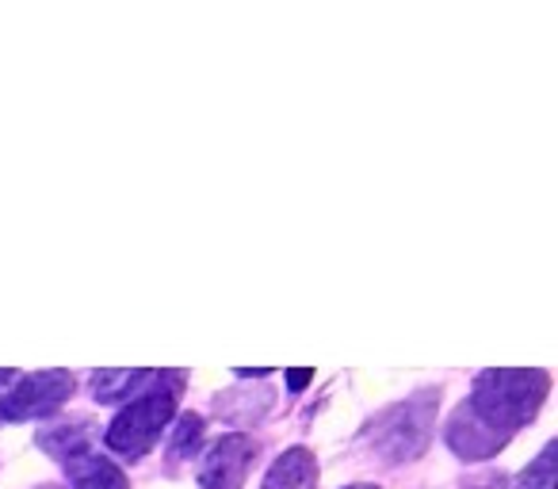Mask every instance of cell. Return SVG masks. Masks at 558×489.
I'll list each match as a JSON object with an SVG mask.
<instances>
[{"label": "cell", "mask_w": 558, "mask_h": 489, "mask_svg": "<svg viewBox=\"0 0 558 489\" xmlns=\"http://www.w3.org/2000/svg\"><path fill=\"white\" fill-rule=\"evenodd\" d=\"M349 489H379V486H349Z\"/></svg>", "instance_id": "obj_13"}, {"label": "cell", "mask_w": 558, "mask_h": 489, "mask_svg": "<svg viewBox=\"0 0 558 489\" xmlns=\"http://www.w3.org/2000/svg\"><path fill=\"white\" fill-rule=\"evenodd\" d=\"M311 379H314V367H306V371H291V375H288V387H291V390H303Z\"/></svg>", "instance_id": "obj_12"}, {"label": "cell", "mask_w": 558, "mask_h": 489, "mask_svg": "<svg viewBox=\"0 0 558 489\" xmlns=\"http://www.w3.org/2000/svg\"><path fill=\"white\" fill-rule=\"evenodd\" d=\"M157 379V371H138V367H108V371H96L93 375V394L96 402H123V398H138L149 382Z\"/></svg>", "instance_id": "obj_8"}, {"label": "cell", "mask_w": 558, "mask_h": 489, "mask_svg": "<svg viewBox=\"0 0 558 489\" xmlns=\"http://www.w3.org/2000/svg\"><path fill=\"white\" fill-rule=\"evenodd\" d=\"M433 409H436V394H417L410 402L387 409L375 420V448L387 451L390 459H413L425 451L428 443V428H433Z\"/></svg>", "instance_id": "obj_3"}, {"label": "cell", "mask_w": 558, "mask_h": 489, "mask_svg": "<svg viewBox=\"0 0 558 489\" xmlns=\"http://www.w3.org/2000/svg\"><path fill=\"white\" fill-rule=\"evenodd\" d=\"M550 390L539 367H489L474 382V394L459 405L448 425V443L463 459H489L512 440L524 420L535 417Z\"/></svg>", "instance_id": "obj_1"}, {"label": "cell", "mask_w": 558, "mask_h": 489, "mask_svg": "<svg viewBox=\"0 0 558 489\" xmlns=\"http://www.w3.org/2000/svg\"><path fill=\"white\" fill-rule=\"evenodd\" d=\"M199 436H203V417H199V413H184V417L177 420V428H172V436H169V451H172V455H187V451L199 443Z\"/></svg>", "instance_id": "obj_11"}, {"label": "cell", "mask_w": 558, "mask_h": 489, "mask_svg": "<svg viewBox=\"0 0 558 489\" xmlns=\"http://www.w3.org/2000/svg\"><path fill=\"white\" fill-rule=\"evenodd\" d=\"M65 474H70L73 489H131L126 474L119 470L111 459L96 455V451H77L65 459Z\"/></svg>", "instance_id": "obj_6"}, {"label": "cell", "mask_w": 558, "mask_h": 489, "mask_svg": "<svg viewBox=\"0 0 558 489\" xmlns=\"http://www.w3.org/2000/svg\"><path fill=\"white\" fill-rule=\"evenodd\" d=\"M39 448L54 459H70L77 451H88V428H77V425H54V428H43L39 432Z\"/></svg>", "instance_id": "obj_9"}, {"label": "cell", "mask_w": 558, "mask_h": 489, "mask_svg": "<svg viewBox=\"0 0 558 489\" xmlns=\"http://www.w3.org/2000/svg\"><path fill=\"white\" fill-rule=\"evenodd\" d=\"M256 455V440L245 432L222 436L218 443H210V451L203 455L199 466V486L203 489H241L248 478V466Z\"/></svg>", "instance_id": "obj_5"}, {"label": "cell", "mask_w": 558, "mask_h": 489, "mask_svg": "<svg viewBox=\"0 0 558 489\" xmlns=\"http://www.w3.org/2000/svg\"><path fill=\"white\" fill-rule=\"evenodd\" d=\"M517 489H555V443H550V448H543L539 459H535V463L520 474Z\"/></svg>", "instance_id": "obj_10"}, {"label": "cell", "mask_w": 558, "mask_h": 489, "mask_svg": "<svg viewBox=\"0 0 558 489\" xmlns=\"http://www.w3.org/2000/svg\"><path fill=\"white\" fill-rule=\"evenodd\" d=\"M39 489H62V486H39Z\"/></svg>", "instance_id": "obj_14"}, {"label": "cell", "mask_w": 558, "mask_h": 489, "mask_svg": "<svg viewBox=\"0 0 558 489\" xmlns=\"http://www.w3.org/2000/svg\"><path fill=\"white\" fill-rule=\"evenodd\" d=\"M264 489H318V463L306 448H291L271 463Z\"/></svg>", "instance_id": "obj_7"}, {"label": "cell", "mask_w": 558, "mask_h": 489, "mask_svg": "<svg viewBox=\"0 0 558 489\" xmlns=\"http://www.w3.org/2000/svg\"><path fill=\"white\" fill-rule=\"evenodd\" d=\"M180 387H184V375L180 371H157V379L142 390L134 402H126L119 409V417L108 428V448L119 455H146L157 440H161L165 425H169L172 409H177Z\"/></svg>", "instance_id": "obj_2"}, {"label": "cell", "mask_w": 558, "mask_h": 489, "mask_svg": "<svg viewBox=\"0 0 558 489\" xmlns=\"http://www.w3.org/2000/svg\"><path fill=\"white\" fill-rule=\"evenodd\" d=\"M73 394L70 371H39L24 375L9 394L0 398V420H35L54 413Z\"/></svg>", "instance_id": "obj_4"}]
</instances>
